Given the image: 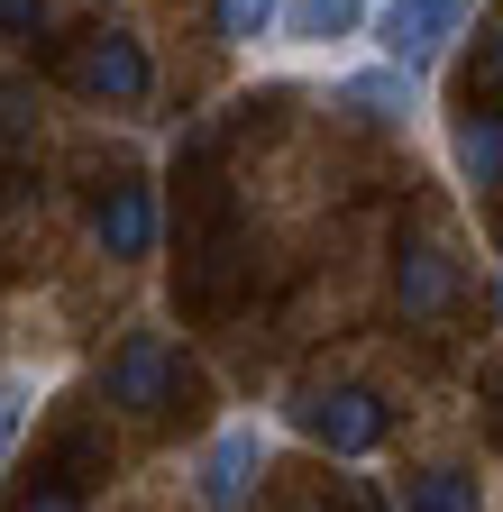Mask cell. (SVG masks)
Masks as SVG:
<instances>
[{
  "label": "cell",
  "instance_id": "5",
  "mask_svg": "<svg viewBox=\"0 0 503 512\" xmlns=\"http://www.w3.org/2000/svg\"><path fill=\"white\" fill-rule=\"evenodd\" d=\"M257 476H266V430H220L202 448V503L211 512H238Z\"/></svg>",
  "mask_w": 503,
  "mask_h": 512
},
{
  "label": "cell",
  "instance_id": "16",
  "mask_svg": "<svg viewBox=\"0 0 503 512\" xmlns=\"http://www.w3.org/2000/svg\"><path fill=\"white\" fill-rule=\"evenodd\" d=\"M19 512H83V494H65V485H28Z\"/></svg>",
  "mask_w": 503,
  "mask_h": 512
},
{
  "label": "cell",
  "instance_id": "6",
  "mask_svg": "<svg viewBox=\"0 0 503 512\" xmlns=\"http://www.w3.org/2000/svg\"><path fill=\"white\" fill-rule=\"evenodd\" d=\"M92 238H101V256H119V266L147 256V247H156V192H147V183H110L101 211H92Z\"/></svg>",
  "mask_w": 503,
  "mask_h": 512
},
{
  "label": "cell",
  "instance_id": "3",
  "mask_svg": "<svg viewBox=\"0 0 503 512\" xmlns=\"http://www.w3.org/2000/svg\"><path fill=\"white\" fill-rule=\"evenodd\" d=\"M110 403L138 412V421H156L174 403V348H165V330H129V339H119V357H110Z\"/></svg>",
  "mask_w": 503,
  "mask_h": 512
},
{
  "label": "cell",
  "instance_id": "15",
  "mask_svg": "<svg viewBox=\"0 0 503 512\" xmlns=\"http://www.w3.org/2000/svg\"><path fill=\"white\" fill-rule=\"evenodd\" d=\"M0 37H10V46L46 37V0H0Z\"/></svg>",
  "mask_w": 503,
  "mask_h": 512
},
{
  "label": "cell",
  "instance_id": "9",
  "mask_svg": "<svg viewBox=\"0 0 503 512\" xmlns=\"http://www.w3.org/2000/svg\"><path fill=\"white\" fill-rule=\"evenodd\" d=\"M458 165H467V183H503V110L494 101L458 110Z\"/></svg>",
  "mask_w": 503,
  "mask_h": 512
},
{
  "label": "cell",
  "instance_id": "17",
  "mask_svg": "<svg viewBox=\"0 0 503 512\" xmlns=\"http://www.w3.org/2000/svg\"><path fill=\"white\" fill-rule=\"evenodd\" d=\"M494 74H503V37H494Z\"/></svg>",
  "mask_w": 503,
  "mask_h": 512
},
{
  "label": "cell",
  "instance_id": "4",
  "mask_svg": "<svg viewBox=\"0 0 503 512\" xmlns=\"http://www.w3.org/2000/svg\"><path fill=\"white\" fill-rule=\"evenodd\" d=\"M467 10H476V0H394V10H385V64H403V74L439 64V46L467 28Z\"/></svg>",
  "mask_w": 503,
  "mask_h": 512
},
{
  "label": "cell",
  "instance_id": "10",
  "mask_svg": "<svg viewBox=\"0 0 503 512\" xmlns=\"http://www.w3.org/2000/svg\"><path fill=\"white\" fill-rule=\"evenodd\" d=\"M339 101H348L357 119H385V128H394V119L412 110V74H403V64H385V74H357V83H339Z\"/></svg>",
  "mask_w": 503,
  "mask_h": 512
},
{
  "label": "cell",
  "instance_id": "14",
  "mask_svg": "<svg viewBox=\"0 0 503 512\" xmlns=\"http://www.w3.org/2000/svg\"><path fill=\"white\" fill-rule=\"evenodd\" d=\"M19 430H28V375H0V458L19 448Z\"/></svg>",
  "mask_w": 503,
  "mask_h": 512
},
{
  "label": "cell",
  "instance_id": "12",
  "mask_svg": "<svg viewBox=\"0 0 503 512\" xmlns=\"http://www.w3.org/2000/svg\"><path fill=\"white\" fill-rule=\"evenodd\" d=\"M92 476H110V439L101 430H65V439H55V485L83 494Z\"/></svg>",
  "mask_w": 503,
  "mask_h": 512
},
{
  "label": "cell",
  "instance_id": "11",
  "mask_svg": "<svg viewBox=\"0 0 503 512\" xmlns=\"http://www.w3.org/2000/svg\"><path fill=\"white\" fill-rule=\"evenodd\" d=\"M403 512H476V476L467 467H421L403 485Z\"/></svg>",
  "mask_w": 503,
  "mask_h": 512
},
{
  "label": "cell",
  "instance_id": "2",
  "mask_svg": "<svg viewBox=\"0 0 503 512\" xmlns=\"http://www.w3.org/2000/svg\"><path fill=\"white\" fill-rule=\"evenodd\" d=\"M65 83L92 92V101H147V92H156V64H147V46H138L129 28H92V37L65 55Z\"/></svg>",
  "mask_w": 503,
  "mask_h": 512
},
{
  "label": "cell",
  "instance_id": "7",
  "mask_svg": "<svg viewBox=\"0 0 503 512\" xmlns=\"http://www.w3.org/2000/svg\"><path fill=\"white\" fill-rule=\"evenodd\" d=\"M394 302H403L412 320H439V311L458 302L449 256H439V247H403V256H394Z\"/></svg>",
  "mask_w": 503,
  "mask_h": 512
},
{
  "label": "cell",
  "instance_id": "1",
  "mask_svg": "<svg viewBox=\"0 0 503 512\" xmlns=\"http://www.w3.org/2000/svg\"><path fill=\"white\" fill-rule=\"evenodd\" d=\"M293 421H302V439H321L330 458H366V448L394 430V403L366 394V384H321V394L293 403Z\"/></svg>",
  "mask_w": 503,
  "mask_h": 512
},
{
  "label": "cell",
  "instance_id": "13",
  "mask_svg": "<svg viewBox=\"0 0 503 512\" xmlns=\"http://www.w3.org/2000/svg\"><path fill=\"white\" fill-rule=\"evenodd\" d=\"M211 19H220V37H229V46H257V37H275L284 0H211Z\"/></svg>",
  "mask_w": 503,
  "mask_h": 512
},
{
  "label": "cell",
  "instance_id": "8",
  "mask_svg": "<svg viewBox=\"0 0 503 512\" xmlns=\"http://www.w3.org/2000/svg\"><path fill=\"white\" fill-rule=\"evenodd\" d=\"M293 46H339L366 28V0H284V19H275Z\"/></svg>",
  "mask_w": 503,
  "mask_h": 512
}]
</instances>
